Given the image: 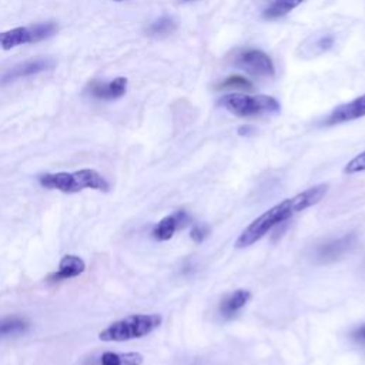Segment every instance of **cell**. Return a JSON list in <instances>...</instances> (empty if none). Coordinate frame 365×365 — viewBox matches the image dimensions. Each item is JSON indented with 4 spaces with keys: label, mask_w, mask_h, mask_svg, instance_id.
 Listing matches in <instances>:
<instances>
[{
    "label": "cell",
    "mask_w": 365,
    "mask_h": 365,
    "mask_svg": "<svg viewBox=\"0 0 365 365\" xmlns=\"http://www.w3.org/2000/svg\"><path fill=\"white\" fill-rule=\"evenodd\" d=\"M302 1L304 0H272L262 11V17L265 20H277L279 17L287 16L291 10L298 7Z\"/></svg>",
    "instance_id": "cell-15"
},
{
    "label": "cell",
    "mask_w": 365,
    "mask_h": 365,
    "mask_svg": "<svg viewBox=\"0 0 365 365\" xmlns=\"http://www.w3.org/2000/svg\"><path fill=\"white\" fill-rule=\"evenodd\" d=\"M365 115V94L344 103L338 107H335L331 114L327 117L325 124L327 125H334V124H341L352 120H358Z\"/></svg>",
    "instance_id": "cell-10"
},
{
    "label": "cell",
    "mask_w": 365,
    "mask_h": 365,
    "mask_svg": "<svg viewBox=\"0 0 365 365\" xmlns=\"http://www.w3.org/2000/svg\"><path fill=\"white\" fill-rule=\"evenodd\" d=\"M84 271H86V262H84V259L80 258L78 255L67 254V255H64V257L60 259L57 271L48 275V281H51V282H58V281L76 278V277H80Z\"/></svg>",
    "instance_id": "cell-12"
},
{
    "label": "cell",
    "mask_w": 365,
    "mask_h": 365,
    "mask_svg": "<svg viewBox=\"0 0 365 365\" xmlns=\"http://www.w3.org/2000/svg\"><path fill=\"white\" fill-rule=\"evenodd\" d=\"M328 191L327 184H317L304 190L302 192L295 194L291 198H285L281 202L275 204L259 217H257L252 222H250L242 232L238 235L235 241L237 248H245L257 241H259L264 235H267L271 230L278 227L279 224L289 220L292 215L318 204Z\"/></svg>",
    "instance_id": "cell-1"
},
{
    "label": "cell",
    "mask_w": 365,
    "mask_h": 365,
    "mask_svg": "<svg viewBox=\"0 0 365 365\" xmlns=\"http://www.w3.org/2000/svg\"><path fill=\"white\" fill-rule=\"evenodd\" d=\"M218 90H238V91H252L254 90V84L238 74L234 76H228L227 78H224L221 83L217 84Z\"/></svg>",
    "instance_id": "cell-18"
},
{
    "label": "cell",
    "mask_w": 365,
    "mask_h": 365,
    "mask_svg": "<svg viewBox=\"0 0 365 365\" xmlns=\"http://www.w3.org/2000/svg\"><path fill=\"white\" fill-rule=\"evenodd\" d=\"M128 80L125 77H115L110 81L93 80L88 83L86 91L96 100L113 101L121 98L127 91Z\"/></svg>",
    "instance_id": "cell-9"
},
{
    "label": "cell",
    "mask_w": 365,
    "mask_h": 365,
    "mask_svg": "<svg viewBox=\"0 0 365 365\" xmlns=\"http://www.w3.org/2000/svg\"><path fill=\"white\" fill-rule=\"evenodd\" d=\"M251 292L248 289H235L234 292L228 294L225 298L221 299L220 302V314L225 318L234 317L245 304L250 301Z\"/></svg>",
    "instance_id": "cell-13"
},
{
    "label": "cell",
    "mask_w": 365,
    "mask_h": 365,
    "mask_svg": "<svg viewBox=\"0 0 365 365\" xmlns=\"http://www.w3.org/2000/svg\"><path fill=\"white\" fill-rule=\"evenodd\" d=\"M251 133H252V128H251L250 125H242V127L238 128V134H240V135H248V134H251Z\"/></svg>",
    "instance_id": "cell-23"
},
{
    "label": "cell",
    "mask_w": 365,
    "mask_h": 365,
    "mask_svg": "<svg viewBox=\"0 0 365 365\" xmlns=\"http://www.w3.org/2000/svg\"><path fill=\"white\" fill-rule=\"evenodd\" d=\"M38 184L47 190H57L64 194H76L86 188L107 192L110 182L93 168H81L73 173H46L38 177Z\"/></svg>",
    "instance_id": "cell-2"
},
{
    "label": "cell",
    "mask_w": 365,
    "mask_h": 365,
    "mask_svg": "<svg viewBox=\"0 0 365 365\" xmlns=\"http://www.w3.org/2000/svg\"><path fill=\"white\" fill-rule=\"evenodd\" d=\"M221 106L237 117H258L262 114H275L281 110L277 98L265 94L230 93L220 100Z\"/></svg>",
    "instance_id": "cell-4"
},
{
    "label": "cell",
    "mask_w": 365,
    "mask_h": 365,
    "mask_svg": "<svg viewBox=\"0 0 365 365\" xmlns=\"http://www.w3.org/2000/svg\"><path fill=\"white\" fill-rule=\"evenodd\" d=\"M144 361L138 352H104L100 365H141Z\"/></svg>",
    "instance_id": "cell-14"
},
{
    "label": "cell",
    "mask_w": 365,
    "mask_h": 365,
    "mask_svg": "<svg viewBox=\"0 0 365 365\" xmlns=\"http://www.w3.org/2000/svg\"><path fill=\"white\" fill-rule=\"evenodd\" d=\"M208 234H210V228L207 224H195L190 230V238L195 244H201L208 237Z\"/></svg>",
    "instance_id": "cell-20"
},
{
    "label": "cell",
    "mask_w": 365,
    "mask_h": 365,
    "mask_svg": "<svg viewBox=\"0 0 365 365\" xmlns=\"http://www.w3.org/2000/svg\"><path fill=\"white\" fill-rule=\"evenodd\" d=\"M352 336L358 341H365V325L356 328L354 332H352Z\"/></svg>",
    "instance_id": "cell-22"
},
{
    "label": "cell",
    "mask_w": 365,
    "mask_h": 365,
    "mask_svg": "<svg viewBox=\"0 0 365 365\" xmlns=\"http://www.w3.org/2000/svg\"><path fill=\"white\" fill-rule=\"evenodd\" d=\"M175 29H177V24L170 16H161L157 20H154L153 23L148 24V27L145 29V33L148 36L163 37V36L171 34Z\"/></svg>",
    "instance_id": "cell-16"
},
{
    "label": "cell",
    "mask_w": 365,
    "mask_h": 365,
    "mask_svg": "<svg viewBox=\"0 0 365 365\" xmlns=\"http://www.w3.org/2000/svg\"><path fill=\"white\" fill-rule=\"evenodd\" d=\"M365 171V151L355 155L352 160H349L344 168V173L346 174H356Z\"/></svg>",
    "instance_id": "cell-19"
},
{
    "label": "cell",
    "mask_w": 365,
    "mask_h": 365,
    "mask_svg": "<svg viewBox=\"0 0 365 365\" xmlns=\"http://www.w3.org/2000/svg\"><path fill=\"white\" fill-rule=\"evenodd\" d=\"M188 224H191V217L187 211L178 210L174 211L164 218H161L153 228L151 235L155 241H168L171 240L175 232L185 228Z\"/></svg>",
    "instance_id": "cell-8"
},
{
    "label": "cell",
    "mask_w": 365,
    "mask_h": 365,
    "mask_svg": "<svg viewBox=\"0 0 365 365\" xmlns=\"http://www.w3.org/2000/svg\"><path fill=\"white\" fill-rule=\"evenodd\" d=\"M163 322L160 314H131L125 318L111 322L98 332V338L104 342H124L143 338L155 331Z\"/></svg>",
    "instance_id": "cell-3"
},
{
    "label": "cell",
    "mask_w": 365,
    "mask_h": 365,
    "mask_svg": "<svg viewBox=\"0 0 365 365\" xmlns=\"http://www.w3.org/2000/svg\"><path fill=\"white\" fill-rule=\"evenodd\" d=\"M57 31L54 21H40L30 26H19L0 33V48L11 50L23 44L43 41Z\"/></svg>",
    "instance_id": "cell-5"
},
{
    "label": "cell",
    "mask_w": 365,
    "mask_h": 365,
    "mask_svg": "<svg viewBox=\"0 0 365 365\" xmlns=\"http://www.w3.org/2000/svg\"><path fill=\"white\" fill-rule=\"evenodd\" d=\"M114 1H124V0H114Z\"/></svg>",
    "instance_id": "cell-24"
},
{
    "label": "cell",
    "mask_w": 365,
    "mask_h": 365,
    "mask_svg": "<svg viewBox=\"0 0 365 365\" xmlns=\"http://www.w3.org/2000/svg\"><path fill=\"white\" fill-rule=\"evenodd\" d=\"M356 242L355 234H345L341 238L332 240L329 242H325L317 248V259L319 262H331L338 258H341L344 254H346Z\"/></svg>",
    "instance_id": "cell-11"
},
{
    "label": "cell",
    "mask_w": 365,
    "mask_h": 365,
    "mask_svg": "<svg viewBox=\"0 0 365 365\" xmlns=\"http://www.w3.org/2000/svg\"><path fill=\"white\" fill-rule=\"evenodd\" d=\"M234 66L255 77H272L275 66L271 57L258 48L241 50L234 57Z\"/></svg>",
    "instance_id": "cell-6"
},
{
    "label": "cell",
    "mask_w": 365,
    "mask_h": 365,
    "mask_svg": "<svg viewBox=\"0 0 365 365\" xmlns=\"http://www.w3.org/2000/svg\"><path fill=\"white\" fill-rule=\"evenodd\" d=\"M332 44H334V36H329V34L322 36V37L318 40V47H319L322 51L329 50V48L332 47Z\"/></svg>",
    "instance_id": "cell-21"
},
{
    "label": "cell",
    "mask_w": 365,
    "mask_h": 365,
    "mask_svg": "<svg viewBox=\"0 0 365 365\" xmlns=\"http://www.w3.org/2000/svg\"><path fill=\"white\" fill-rule=\"evenodd\" d=\"M185 1H188V0H185Z\"/></svg>",
    "instance_id": "cell-25"
},
{
    "label": "cell",
    "mask_w": 365,
    "mask_h": 365,
    "mask_svg": "<svg viewBox=\"0 0 365 365\" xmlns=\"http://www.w3.org/2000/svg\"><path fill=\"white\" fill-rule=\"evenodd\" d=\"M29 328V322L20 317H7L0 319V338L17 335Z\"/></svg>",
    "instance_id": "cell-17"
},
{
    "label": "cell",
    "mask_w": 365,
    "mask_h": 365,
    "mask_svg": "<svg viewBox=\"0 0 365 365\" xmlns=\"http://www.w3.org/2000/svg\"><path fill=\"white\" fill-rule=\"evenodd\" d=\"M53 67H54V61L50 58H34V60H29L24 63H19V64L7 68L0 76V86H6V84L14 83L20 78L44 73Z\"/></svg>",
    "instance_id": "cell-7"
}]
</instances>
